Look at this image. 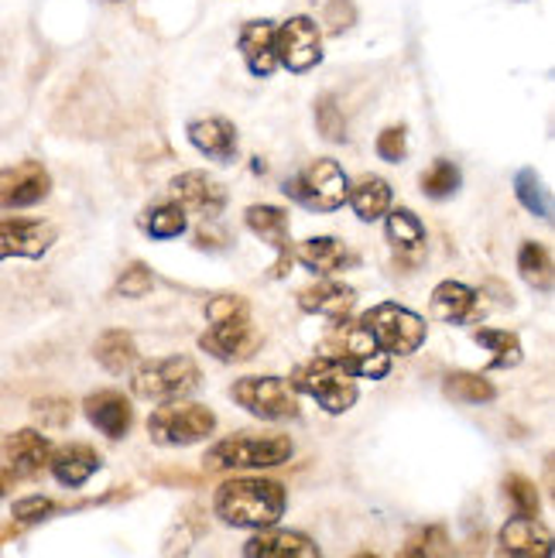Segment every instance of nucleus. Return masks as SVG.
Segmentation results:
<instances>
[{
  "label": "nucleus",
  "mask_w": 555,
  "mask_h": 558,
  "mask_svg": "<svg viewBox=\"0 0 555 558\" xmlns=\"http://www.w3.org/2000/svg\"><path fill=\"white\" fill-rule=\"evenodd\" d=\"M288 507V494L268 476H233L213 494V514L227 527H275Z\"/></svg>",
  "instance_id": "f257e3e1"
},
{
  "label": "nucleus",
  "mask_w": 555,
  "mask_h": 558,
  "mask_svg": "<svg viewBox=\"0 0 555 558\" xmlns=\"http://www.w3.org/2000/svg\"><path fill=\"white\" fill-rule=\"evenodd\" d=\"M295 452L288 435H257V432H240L227 435L216 446L206 449L203 466L209 473H230V470H272L288 463Z\"/></svg>",
  "instance_id": "f03ea898"
},
{
  "label": "nucleus",
  "mask_w": 555,
  "mask_h": 558,
  "mask_svg": "<svg viewBox=\"0 0 555 558\" xmlns=\"http://www.w3.org/2000/svg\"><path fill=\"white\" fill-rule=\"evenodd\" d=\"M288 384L295 387V395L312 398L323 411H329V415H343V411H350L360 398L357 377L323 353L316 360L302 363V367H295V374L288 377Z\"/></svg>",
  "instance_id": "7ed1b4c3"
},
{
  "label": "nucleus",
  "mask_w": 555,
  "mask_h": 558,
  "mask_svg": "<svg viewBox=\"0 0 555 558\" xmlns=\"http://www.w3.org/2000/svg\"><path fill=\"white\" fill-rule=\"evenodd\" d=\"M203 384V374L196 360L189 356H161V360H144L131 371V391L141 401H182Z\"/></svg>",
  "instance_id": "20e7f679"
},
{
  "label": "nucleus",
  "mask_w": 555,
  "mask_h": 558,
  "mask_svg": "<svg viewBox=\"0 0 555 558\" xmlns=\"http://www.w3.org/2000/svg\"><path fill=\"white\" fill-rule=\"evenodd\" d=\"M360 329H364L374 343L388 353V356H412L425 343V319L419 312L395 305V302H381L360 315Z\"/></svg>",
  "instance_id": "39448f33"
},
{
  "label": "nucleus",
  "mask_w": 555,
  "mask_h": 558,
  "mask_svg": "<svg viewBox=\"0 0 555 558\" xmlns=\"http://www.w3.org/2000/svg\"><path fill=\"white\" fill-rule=\"evenodd\" d=\"M216 432V415L200 404V401H165L161 408L152 411L148 418V435L155 446L165 449H182V446H196Z\"/></svg>",
  "instance_id": "423d86ee"
},
{
  "label": "nucleus",
  "mask_w": 555,
  "mask_h": 558,
  "mask_svg": "<svg viewBox=\"0 0 555 558\" xmlns=\"http://www.w3.org/2000/svg\"><path fill=\"white\" fill-rule=\"evenodd\" d=\"M347 192L350 179L333 158L309 161L295 179L285 182V196L312 213H336L340 206H347Z\"/></svg>",
  "instance_id": "0eeeda50"
},
{
  "label": "nucleus",
  "mask_w": 555,
  "mask_h": 558,
  "mask_svg": "<svg viewBox=\"0 0 555 558\" xmlns=\"http://www.w3.org/2000/svg\"><path fill=\"white\" fill-rule=\"evenodd\" d=\"M323 356L336 360L353 377L384 380V377L391 374V356L384 353L364 329H360V323H350V319H340V323L333 326V332L326 336Z\"/></svg>",
  "instance_id": "6e6552de"
},
{
  "label": "nucleus",
  "mask_w": 555,
  "mask_h": 558,
  "mask_svg": "<svg viewBox=\"0 0 555 558\" xmlns=\"http://www.w3.org/2000/svg\"><path fill=\"white\" fill-rule=\"evenodd\" d=\"M230 398L261 422L299 418V395L285 377H240L230 387Z\"/></svg>",
  "instance_id": "1a4fd4ad"
},
{
  "label": "nucleus",
  "mask_w": 555,
  "mask_h": 558,
  "mask_svg": "<svg viewBox=\"0 0 555 558\" xmlns=\"http://www.w3.org/2000/svg\"><path fill=\"white\" fill-rule=\"evenodd\" d=\"M275 59L278 65H285L288 72H309L323 62V35L319 24L299 14L288 17L285 24L275 28Z\"/></svg>",
  "instance_id": "9d476101"
},
{
  "label": "nucleus",
  "mask_w": 555,
  "mask_h": 558,
  "mask_svg": "<svg viewBox=\"0 0 555 558\" xmlns=\"http://www.w3.org/2000/svg\"><path fill=\"white\" fill-rule=\"evenodd\" d=\"M52 442L38 428H17L0 442V476L4 480H32L48 470Z\"/></svg>",
  "instance_id": "9b49d317"
},
{
  "label": "nucleus",
  "mask_w": 555,
  "mask_h": 558,
  "mask_svg": "<svg viewBox=\"0 0 555 558\" xmlns=\"http://www.w3.org/2000/svg\"><path fill=\"white\" fill-rule=\"evenodd\" d=\"M200 347L224 363H244L261 350V332L254 329L251 315H240V319L209 323V329L200 336Z\"/></svg>",
  "instance_id": "f8f14e48"
},
{
  "label": "nucleus",
  "mask_w": 555,
  "mask_h": 558,
  "mask_svg": "<svg viewBox=\"0 0 555 558\" xmlns=\"http://www.w3.org/2000/svg\"><path fill=\"white\" fill-rule=\"evenodd\" d=\"M52 192L41 161H17L11 168H0V209H24L41 203Z\"/></svg>",
  "instance_id": "ddd939ff"
},
{
  "label": "nucleus",
  "mask_w": 555,
  "mask_h": 558,
  "mask_svg": "<svg viewBox=\"0 0 555 558\" xmlns=\"http://www.w3.org/2000/svg\"><path fill=\"white\" fill-rule=\"evenodd\" d=\"M56 244V227L45 220H32V216H17V220H0V260L11 257H28L38 260L52 251Z\"/></svg>",
  "instance_id": "4468645a"
},
{
  "label": "nucleus",
  "mask_w": 555,
  "mask_h": 558,
  "mask_svg": "<svg viewBox=\"0 0 555 558\" xmlns=\"http://www.w3.org/2000/svg\"><path fill=\"white\" fill-rule=\"evenodd\" d=\"M172 203H179L185 213L200 216H220L227 206V185L220 179H213L209 172H182L168 185Z\"/></svg>",
  "instance_id": "2eb2a0df"
},
{
  "label": "nucleus",
  "mask_w": 555,
  "mask_h": 558,
  "mask_svg": "<svg viewBox=\"0 0 555 558\" xmlns=\"http://www.w3.org/2000/svg\"><path fill=\"white\" fill-rule=\"evenodd\" d=\"M500 558H552V531L539 518H511L497 535Z\"/></svg>",
  "instance_id": "dca6fc26"
},
{
  "label": "nucleus",
  "mask_w": 555,
  "mask_h": 558,
  "mask_svg": "<svg viewBox=\"0 0 555 558\" xmlns=\"http://www.w3.org/2000/svg\"><path fill=\"white\" fill-rule=\"evenodd\" d=\"M83 415L96 432L107 435V439H113V442L124 439L134 425V408L120 391H93L83 401Z\"/></svg>",
  "instance_id": "f3484780"
},
{
  "label": "nucleus",
  "mask_w": 555,
  "mask_h": 558,
  "mask_svg": "<svg viewBox=\"0 0 555 558\" xmlns=\"http://www.w3.org/2000/svg\"><path fill=\"white\" fill-rule=\"evenodd\" d=\"M244 558H323V551L309 535H302V531L261 527L244 545Z\"/></svg>",
  "instance_id": "a211bd4d"
},
{
  "label": "nucleus",
  "mask_w": 555,
  "mask_h": 558,
  "mask_svg": "<svg viewBox=\"0 0 555 558\" xmlns=\"http://www.w3.org/2000/svg\"><path fill=\"white\" fill-rule=\"evenodd\" d=\"M353 305H357V291L343 281H333V278H319L316 284L299 291V308L309 315H323L329 323L350 319Z\"/></svg>",
  "instance_id": "6ab92c4d"
},
{
  "label": "nucleus",
  "mask_w": 555,
  "mask_h": 558,
  "mask_svg": "<svg viewBox=\"0 0 555 558\" xmlns=\"http://www.w3.org/2000/svg\"><path fill=\"white\" fill-rule=\"evenodd\" d=\"M295 260L305 271L319 275V278H333L336 271L357 268V254L336 236H309L295 247Z\"/></svg>",
  "instance_id": "aec40b11"
},
{
  "label": "nucleus",
  "mask_w": 555,
  "mask_h": 558,
  "mask_svg": "<svg viewBox=\"0 0 555 558\" xmlns=\"http://www.w3.org/2000/svg\"><path fill=\"white\" fill-rule=\"evenodd\" d=\"M100 466H104L100 452H96L93 446H86V442H69L62 449H52V456H48V473H52L69 490L83 487L89 476H96V470H100Z\"/></svg>",
  "instance_id": "412c9836"
},
{
  "label": "nucleus",
  "mask_w": 555,
  "mask_h": 558,
  "mask_svg": "<svg viewBox=\"0 0 555 558\" xmlns=\"http://www.w3.org/2000/svg\"><path fill=\"white\" fill-rule=\"evenodd\" d=\"M189 144L200 155L227 165L237 155V128L227 117H200L189 124Z\"/></svg>",
  "instance_id": "4be33fe9"
},
{
  "label": "nucleus",
  "mask_w": 555,
  "mask_h": 558,
  "mask_svg": "<svg viewBox=\"0 0 555 558\" xmlns=\"http://www.w3.org/2000/svg\"><path fill=\"white\" fill-rule=\"evenodd\" d=\"M432 315L449 326H467L480 315V295L463 281H439L432 291Z\"/></svg>",
  "instance_id": "5701e85b"
},
{
  "label": "nucleus",
  "mask_w": 555,
  "mask_h": 558,
  "mask_svg": "<svg viewBox=\"0 0 555 558\" xmlns=\"http://www.w3.org/2000/svg\"><path fill=\"white\" fill-rule=\"evenodd\" d=\"M240 56H244L248 69L254 76L268 80L272 72L278 69V59H275V24L272 21H248L244 28H240Z\"/></svg>",
  "instance_id": "b1692460"
},
{
  "label": "nucleus",
  "mask_w": 555,
  "mask_h": 558,
  "mask_svg": "<svg viewBox=\"0 0 555 558\" xmlns=\"http://www.w3.org/2000/svg\"><path fill=\"white\" fill-rule=\"evenodd\" d=\"M244 223L251 233H257L264 244H272L278 251L281 268L275 275H285L288 260H292V244H288V213L281 206H251L244 213Z\"/></svg>",
  "instance_id": "393cba45"
},
{
  "label": "nucleus",
  "mask_w": 555,
  "mask_h": 558,
  "mask_svg": "<svg viewBox=\"0 0 555 558\" xmlns=\"http://www.w3.org/2000/svg\"><path fill=\"white\" fill-rule=\"evenodd\" d=\"M384 236H388L391 251L401 257V260H419L425 254V227L422 220L412 213V209H388L384 216Z\"/></svg>",
  "instance_id": "a878e982"
},
{
  "label": "nucleus",
  "mask_w": 555,
  "mask_h": 558,
  "mask_svg": "<svg viewBox=\"0 0 555 558\" xmlns=\"http://www.w3.org/2000/svg\"><path fill=\"white\" fill-rule=\"evenodd\" d=\"M347 199L357 213V220H364V223H377L388 216L391 209V185L377 179V175H364V179H357L347 192Z\"/></svg>",
  "instance_id": "bb28decb"
},
{
  "label": "nucleus",
  "mask_w": 555,
  "mask_h": 558,
  "mask_svg": "<svg viewBox=\"0 0 555 558\" xmlns=\"http://www.w3.org/2000/svg\"><path fill=\"white\" fill-rule=\"evenodd\" d=\"M93 356L107 374H131L137 367V343L128 329H107L96 339Z\"/></svg>",
  "instance_id": "cd10ccee"
},
{
  "label": "nucleus",
  "mask_w": 555,
  "mask_h": 558,
  "mask_svg": "<svg viewBox=\"0 0 555 558\" xmlns=\"http://www.w3.org/2000/svg\"><path fill=\"white\" fill-rule=\"evenodd\" d=\"M449 551H453L449 531L443 524H422L408 531V538L395 558H449Z\"/></svg>",
  "instance_id": "c85d7f7f"
},
{
  "label": "nucleus",
  "mask_w": 555,
  "mask_h": 558,
  "mask_svg": "<svg viewBox=\"0 0 555 558\" xmlns=\"http://www.w3.org/2000/svg\"><path fill=\"white\" fill-rule=\"evenodd\" d=\"M443 395L449 401H460V404H491L497 398V387L484 377V374H473V371H453L443 380Z\"/></svg>",
  "instance_id": "c756f323"
},
{
  "label": "nucleus",
  "mask_w": 555,
  "mask_h": 558,
  "mask_svg": "<svg viewBox=\"0 0 555 558\" xmlns=\"http://www.w3.org/2000/svg\"><path fill=\"white\" fill-rule=\"evenodd\" d=\"M476 347L491 350V371H511L521 363V339L511 329H476Z\"/></svg>",
  "instance_id": "7c9ffc66"
},
{
  "label": "nucleus",
  "mask_w": 555,
  "mask_h": 558,
  "mask_svg": "<svg viewBox=\"0 0 555 558\" xmlns=\"http://www.w3.org/2000/svg\"><path fill=\"white\" fill-rule=\"evenodd\" d=\"M189 216L179 203H165V206H152L148 213L141 216V230L148 233L152 240H176L185 233Z\"/></svg>",
  "instance_id": "2f4dec72"
},
{
  "label": "nucleus",
  "mask_w": 555,
  "mask_h": 558,
  "mask_svg": "<svg viewBox=\"0 0 555 558\" xmlns=\"http://www.w3.org/2000/svg\"><path fill=\"white\" fill-rule=\"evenodd\" d=\"M518 275L524 278V284H532L539 291H548L552 288V254L545 244H535V240H528L518 251Z\"/></svg>",
  "instance_id": "473e14b6"
},
{
  "label": "nucleus",
  "mask_w": 555,
  "mask_h": 558,
  "mask_svg": "<svg viewBox=\"0 0 555 558\" xmlns=\"http://www.w3.org/2000/svg\"><path fill=\"white\" fill-rule=\"evenodd\" d=\"M515 196L532 216L552 220V196H548V189L542 185L539 172H532V168H521V172L515 175Z\"/></svg>",
  "instance_id": "72a5a7b5"
},
{
  "label": "nucleus",
  "mask_w": 555,
  "mask_h": 558,
  "mask_svg": "<svg viewBox=\"0 0 555 558\" xmlns=\"http://www.w3.org/2000/svg\"><path fill=\"white\" fill-rule=\"evenodd\" d=\"M504 497H508L515 518H539V511H542L539 487L528 476H521V473L504 476Z\"/></svg>",
  "instance_id": "f704fd0d"
},
{
  "label": "nucleus",
  "mask_w": 555,
  "mask_h": 558,
  "mask_svg": "<svg viewBox=\"0 0 555 558\" xmlns=\"http://www.w3.org/2000/svg\"><path fill=\"white\" fill-rule=\"evenodd\" d=\"M463 175H460V168H456L453 161L439 158V161H432L425 168V175H422V192L429 199H449L456 189H460Z\"/></svg>",
  "instance_id": "c9c22d12"
},
{
  "label": "nucleus",
  "mask_w": 555,
  "mask_h": 558,
  "mask_svg": "<svg viewBox=\"0 0 555 558\" xmlns=\"http://www.w3.org/2000/svg\"><path fill=\"white\" fill-rule=\"evenodd\" d=\"M316 128L333 144H343L347 141V117H343L340 104H336V96H329V93L316 100Z\"/></svg>",
  "instance_id": "e433bc0d"
},
{
  "label": "nucleus",
  "mask_w": 555,
  "mask_h": 558,
  "mask_svg": "<svg viewBox=\"0 0 555 558\" xmlns=\"http://www.w3.org/2000/svg\"><path fill=\"white\" fill-rule=\"evenodd\" d=\"M113 291L120 299H144V295H152V291H155V275H152L148 264L134 260V264H128V271L117 278Z\"/></svg>",
  "instance_id": "4c0bfd02"
},
{
  "label": "nucleus",
  "mask_w": 555,
  "mask_h": 558,
  "mask_svg": "<svg viewBox=\"0 0 555 558\" xmlns=\"http://www.w3.org/2000/svg\"><path fill=\"white\" fill-rule=\"evenodd\" d=\"M32 411L45 428H65L72 418V404L65 398H41L32 404Z\"/></svg>",
  "instance_id": "58836bf2"
},
{
  "label": "nucleus",
  "mask_w": 555,
  "mask_h": 558,
  "mask_svg": "<svg viewBox=\"0 0 555 558\" xmlns=\"http://www.w3.org/2000/svg\"><path fill=\"white\" fill-rule=\"evenodd\" d=\"M11 514H14L17 524H38V521H45L48 514H56V500H48V497H41V494H35V497H21V500L11 507Z\"/></svg>",
  "instance_id": "ea45409f"
},
{
  "label": "nucleus",
  "mask_w": 555,
  "mask_h": 558,
  "mask_svg": "<svg viewBox=\"0 0 555 558\" xmlns=\"http://www.w3.org/2000/svg\"><path fill=\"white\" fill-rule=\"evenodd\" d=\"M353 24H357V8L350 0H329L323 8V28L329 35H343L347 28H353Z\"/></svg>",
  "instance_id": "a19ab883"
},
{
  "label": "nucleus",
  "mask_w": 555,
  "mask_h": 558,
  "mask_svg": "<svg viewBox=\"0 0 555 558\" xmlns=\"http://www.w3.org/2000/svg\"><path fill=\"white\" fill-rule=\"evenodd\" d=\"M377 155H381L384 161H391V165L405 161V155H408V131H405L401 124L384 128V131L377 134Z\"/></svg>",
  "instance_id": "79ce46f5"
},
{
  "label": "nucleus",
  "mask_w": 555,
  "mask_h": 558,
  "mask_svg": "<svg viewBox=\"0 0 555 558\" xmlns=\"http://www.w3.org/2000/svg\"><path fill=\"white\" fill-rule=\"evenodd\" d=\"M240 315H251L248 299H240V295H216L206 305L209 323H227V319H240Z\"/></svg>",
  "instance_id": "37998d69"
},
{
  "label": "nucleus",
  "mask_w": 555,
  "mask_h": 558,
  "mask_svg": "<svg viewBox=\"0 0 555 558\" xmlns=\"http://www.w3.org/2000/svg\"><path fill=\"white\" fill-rule=\"evenodd\" d=\"M196 244H200V247H227V236H224V230H209V227H200V233H196Z\"/></svg>",
  "instance_id": "c03bdc74"
},
{
  "label": "nucleus",
  "mask_w": 555,
  "mask_h": 558,
  "mask_svg": "<svg viewBox=\"0 0 555 558\" xmlns=\"http://www.w3.org/2000/svg\"><path fill=\"white\" fill-rule=\"evenodd\" d=\"M353 558H377L374 551H360V555H353Z\"/></svg>",
  "instance_id": "a18cd8bd"
},
{
  "label": "nucleus",
  "mask_w": 555,
  "mask_h": 558,
  "mask_svg": "<svg viewBox=\"0 0 555 558\" xmlns=\"http://www.w3.org/2000/svg\"><path fill=\"white\" fill-rule=\"evenodd\" d=\"M0 497H4V476H0Z\"/></svg>",
  "instance_id": "49530a36"
}]
</instances>
